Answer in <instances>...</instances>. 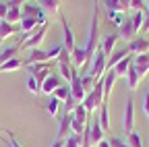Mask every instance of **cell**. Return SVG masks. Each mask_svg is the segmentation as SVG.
I'll return each mask as SVG.
<instances>
[{"label":"cell","instance_id":"6da1fadb","mask_svg":"<svg viewBox=\"0 0 149 147\" xmlns=\"http://www.w3.org/2000/svg\"><path fill=\"white\" fill-rule=\"evenodd\" d=\"M100 48V10L95 6V10H93V19H91V29H89V40L85 44V52L89 60H93V54H95V50Z\"/></svg>","mask_w":149,"mask_h":147},{"label":"cell","instance_id":"7a4b0ae2","mask_svg":"<svg viewBox=\"0 0 149 147\" xmlns=\"http://www.w3.org/2000/svg\"><path fill=\"white\" fill-rule=\"evenodd\" d=\"M48 31H50V23H46V25H42V27H37L27 40L19 42V50H29V52H31V50H37V48L44 44Z\"/></svg>","mask_w":149,"mask_h":147},{"label":"cell","instance_id":"3957f363","mask_svg":"<svg viewBox=\"0 0 149 147\" xmlns=\"http://www.w3.org/2000/svg\"><path fill=\"white\" fill-rule=\"evenodd\" d=\"M81 104H83V108L87 110L89 114L102 108V104H104V87H102V81L95 83V87H93L89 93L85 95V100H83Z\"/></svg>","mask_w":149,"mask_h":147},{"label":"cell","instance_id":"277c9868","mask_svg":"<svg viewBox=\"0 0 149 147\" xmlns=\"http://www.w3.org/2000/svg\"><path fill=\"white\" fill-rule=\"evenodd\" d=\"M106 58H108V56H106V54L97 48V50H95V54H93L91 66H89V70H87V72H89V75L95 79V81H100V79L104 77V72H106V62H108Z\"/></svg>","mask_w":149,"mask_h":147},{"label":"cell","instance_id":"5b68a950","mask_svg":"<svg viewBox=\"0 0 149 147\" xmlns=\"http://www.w3.org/2000/svg\"><path fill=\"white\" fill-rule=\"evenodd\" d=\"M133 131H135V100L128 98L126 106H124V112H122V133L126 137Z\"/></svg>","mask_w":149,"mask_h":147},{"label":"cell","instance_id":"8992f818","mask_svg":"<svg viewBox=\"0 0 149 147\" xmlns=\"http://www.w3.org/2000/svg\"><path fill=\"white\" fill-rule=\"evenodd\" d=\"M126 50H128L130 56H139V54H149V40H145V38H141V35H137V38H133V40L128 42Z\"/></svg>","mask_w":149,"mask_h":147},{"label":"cell","instance_id":"52a82bcc","mask_svg":"<svg viewBox=\"0 0 149 147\" xmlns=\"http://www.w3.org/2000/svg\"><path fill=\"white\" fill-rule=\"evenodd\" d=\"M70 95L74 98V102H77V104H81L83 100H85V89H83V85H81V75H79V72H77V68H74L72 70V79H70Z\"/></svg>","mask_w":149,"mask_h":147},{"label":"cell","instance_id":"ba28073f","mask_svg":"<svg viewBox=\"0 0 149 147\" xmlns=\"http://www.w3.org/2000/svg\"><path fill=\"white\" fill-rule=\"evenodd\" d=\"M116 79H118V77H116L114 70H106L104 77L100 79V81H102V87H104V104H110V93H112V89H114Z\"/></svg>","mask_w":149,"mask_h":147},{"label":"cell","instance_id":"9c48e42d","mask_svg":"<svg viewBox=\"0 0 149 147\" xmlns=\"http://www.w3.org/2000/svg\"><path fill=\"white\" fill-rule=\"evenodd\" d=\"M29 70H31V77L40 83V87H42V83L52 75V70H50V66H48V62H40V64H31L29 66Z\"/></svg>","mask_w":149,"mask_h":147},{"label":"cell","instance_id":"30bf717a","mask_svg":"<svg viewBox=\"0 0 149 147\" xmlns=\"http://www.w3.org/2000/svg\"><path fill=\"white\" fill-rule=\"evenodd\" d=\"M60 23H62V35H64V42H62V46H64L68 52H72L77 44H74V35H72L70 23L66 21V17H64V15H60Z\"/></svg>","mask_w":149,"mask_h":147},{"label":"cell","instance_id":"8fae6325","mask_svg":"<svg viewBox=\"0 0 149 147\" xmlns=\"http://www.w3.org/2000/svg\"><path fill=\"white\" fill-rule=\"evenodd\" d=\"M118 40H120V38H118V33H116V31L106 33L104 38L100 40V50L106 54V56H112V52H114V46H116Z\"/></svg>","mask_w":149,"mask_h":147},{"label":"cell","instance_id":"7c38bea8","mask_svg":"<svg viewBox=\"0 0 149 147\" xmlns=\"http://www.w3.org/2000/svg\"><path fill=\"white\" fill-rule=\"evenodd\" d=\"M37 27H42V25L37 23V19H31V17H23L21 23H19V31H21L23 40H27V38H29V35H31ZM23 40H21V42H23Z\"/></svg>","mask_w":149,"mask_h":147},{"label":"cell","instance_id":"4fadbf2b","mask_svg":"<svg viewBox=\"0 0 149 147\" xmlns=\"http://www.w3.org/2000/svg\"><path fill=\"white\" fill-rule=\"evenodd\" d=\"M70 56H72V68H83L85 64L91 62L89 56H87V52H85V48H81V46H74V50L70 52Z\"/></svg>","mask_w":149,"mask_h":147},{"label":"cell","instance_id":"5bb4252c","mask_svg":"<svg viewBox=\"0 0 149 147\" xmlns=\"http://www.w3.org/2000/svg\"><path fill=\"white\" fill-rule=\"evenodd\" d=\"M133 66L137 68L139 72V77L141 81L147 77V72H149V54H139V56H133Z\"/></svg>","mask_w":149,"mask_h":147},{"label":"cell","instance_id":"9a60e30c","mask_svg":"<svg viewBox=\"0 0 149 147\" xmlns=\"http://www.w3.org/2000/svg\"><path fill=\"white\" fill-rule=\"evenodd\" d=\"M60 87V77L58 75H54V72H52V75L42 83V87H40V91H42V93L44 95H54V91L56 89H58Z\"/></svg>","mask_w":149,"mask_h":147},{"label":"cell","instance_id":"2e32d148","mask_svg":"<svg viewBox=\"0 0 149 147\" xmlns=\"http://www.w3.org/2000/svg\"><path fill=\"white\" fill-rule=\"evenodd\" d=\"M70 120H72V114L70 112H64L62 116H60V124H58V137L56 139H60V141H64L72 131H70Z\"/></svg>","mask_w":149,"mask_h":147},{"label":"cell","instance_id":"e0dca14e","mask_svg":"<svg viewBox=\"0 0 149 147\" xmlns=\"http://www.w3.org/2000/svg\"><path fill=\"white\" fill-rule=\"evenodd\" d=\"M48 52H44L42 48H37V50H31V54L23 60V66H31V64H40V62H48Z\"/></svg>","mask_w":149,"mask_h":147},{"label":"cell","instance_id":"ac0fdd59","mask_svg":"<svg viewBox=\"0 0 149 147\" xmlns=\"http://www.w3.org/2000/svg\"><path fill=\"white\" fill-rule=\"evenodd\" d=\"M60 4H62V0H40V6L48 17H58L60 15Z\"/></svg>","mask_w":149,"mask_h":147},{"label":"cell","instance_id":"d6986e66","mask_svg":"<svg viewBox=\"0 0 149 147\" xmlns=\"http://www.w3.org/2000/svg\"><path fill=\"white\" fill-rule=\"evenodd\" d=\"M116 33H118L120 40H126V42H130L133 38H137V31H135L133 23H130V19H124V23L116 29Z\"/></svg>","mask_w":149,"mask_h":147},{"label":"cell","instance_id":"ffe728a7","mask_svg":"<svg viewBox=\"0 0 149 147\" xmlns=\"http://www.w3.org/2000/svg\"><path fill=\"white\" fill-rule=\"evenodd\" d=\"M126 83H128V89H130V91H135V89L139 87V83H141V77H139L137 68L133 66V62H130V66H128V72H126Z\"/></svg>","mask_w":149,"mask_h":147},{"label":"cell","instance_id":"44dd1931","mask_svg":"<svg viewBox=\"0 0 149 147\" xmlns=\"http://www.w3.org/2000/svg\"><path fill=\"white\" fill-rule=\"evenodd\" d=\"M17 31H19V25H10L4 19H0V44H2L8 35H15Z\"/></svg>","mask_w":149,"mask_h":147},{"label":"cell","instance_id":"7402d4cb","mask_svg":"<svg viewBox=\"0 0 149 147\" xmlns=\"http://www.w3.org/2000/svg\"><path fill=\"white\" fill-rule=\"evenodd\" d=\"M130 62H133V56H130V54H128V56L126 58H122L114 68H112V70H114L116 72V77L120 79V77H126V72H128V66H130Z\"/></svg>","mask_w":149,"mask_h":147},{"label":"cell","instance_id":"603a6c76","mask_svg":"<svg viewBox=\"0 0 149 147\" xmlns=\"http://www.w3.org/2000/svg\"><path fill=\"white\" fill-rule=\"evenodd\" d=\"M128 56V50H118V52H112V56L108 58V62H106V70H112L122 58H126Z\"/></svg>","mask_w":149,"mask_h":147},{"label":"cell","instance_id":"cb8c5ba5","mask_svg":"<svg viewBox=\"0 0 149 147\" xmlns=\"http://www.w3.org/2000/svg\"><path fill=\"white\" fill-rule=\"evenodd\" d=\"M19 68H23V60L21 58H10V60L0 64V72H13V70H19Z\"/></svg>","mask_w":149,"mask_h":147},{"label":"cell","instance_id":"d4e9b609","mask_svg":"<svg viewBox=\"0 0 149 147\" xmlns=\"http://www.w3.org/2000/svg\"><path fill=\"white\" fill-rule=\"evenodd\" d=\"M70 114H72V118H74V120H79V122H83V124H87V122H89V112L83 108V104H77Z\"/></svg>","mask_w":149,"mask_h":147},{"label":"cell","instance_id":"484cf974","mask_svg":"<svg viewBox=\"0 0 149 147\" xmlns=\"http://www.w3.org/2000/svg\"><path fill=\"white\" fill-rule=\"evenodd\" d=\"M62 106H64V104H62L60 100H56V98L52 95V98H50V102H48V114H50V116H54V118H58V114L62 112Z\"/></svg>","mask_w":149,"mask_h":147},{"label":"cell","instance_id":"4316f807","mask_svg":"<svg viewBox=\"0 0 149 147\" xmlns=\"http://www.w3.org/2000/svg\"><path fill=\"white\" fill-rule=\"evenodd\" d=\"M19 52H21V50H19V44H17V46H10V48H2V50H0V60L6 62V60H10V58H17Z\"/></svg>","mask_w":149,"mask_h":147},{"label":"cell","instance_id":"83f0119b","mask_svg":"<svg viewBox=\"0 0 149 147\" xmlns=\"http://www.w3.org/2000/svg\"><path fill=\"white\" fill-rule=\"evenodd\" d=\"M100 124H102V128L104 131H110V112H108V104H102V108H100Z\"/></svg>","mask_w":149,"mask_h":147},{"label":"cell","instance_id":"f1b7e54d","mask_svg":"<svg viewBox=\"0 0 149 147\" xmlns=\"http://www.w3.org/2000/svg\"><path fill=\"white\" fill-rule=\"evenodd\" d=\"M72 64L70 62H58V72H60V77L62 79H66L68 83H70V79H72Z\"/></svg>","mask_w":149,"mask_h":147},{"label":"cell","instance_id":"f546056e","mask_svg":"<svg viewBox=\"0 0 149 147\" xmlns=\"http://www.w3.org/2000/svg\"><path fill=\"white\" fill-rule=\"evenodd\" d=\"M21 19H23V15H21V8H8V13H6V23H10V25H17V23H21Z\"/></svg>","mask_w":149,"mask_h":147},{"label":"cell","instance_id":"4dcf8cb0","mask_svg":"<svg viewBox=\"0 0 149 147\" xmlns=\"http://www.w3.org/2000/svg\"><path fill=\"white\" fill-rule=\"evenodd\" d=\"M64 147H83V135L70 133V135L64 139Z\"/></svg>","mask_w":149,"mask_h":147},{"label":"cell","instance_id":"1f68e13d","mask_svg":"<svg viewBox=\"0 0 149 147\" xmlns=\"http://www.w3.org/2000/svg\"><path fill=\"white\" fill-rule=\"evenodd\" d=\"M143 21H145V10H137V13L133 15V19H130V23H133V27H135V31H137V35L141 33V27H143Z\"/></svg>","mask_w":149,"mask_h":147},{"label":"cell","instance_id":"d6a6232c","mask_svg":"<svg viewBox=\"0 0 149 147\" xmlns=\"http://www.w3.org/2000/svg\"><path fill=\"white\" fill-rule=\"evenodd\" d=\"M102 4H104V10L106 13H122L120 0H102Z\"/></svg>","mask_w":149,"mask_h":147},{"label":"cell","instance_id":"836d02e7","mask_svg":"<svg viewBox=\"0 0 149 147\" xmlns=\"http://www.w3.org/2000/svg\"><path fill=\"white\" fill-rule=\"evenodd\" d=\"M54 98H56V100H60V102L64 104V102L70 98V87H68V85H60L58 89L54 91Z\"/></svg>","mask_w":149,"mask_h":147},{"label":"cell","instance_id":"e575fe53","mask_svg":"<svg viewBox=\"0 0 149 147\" xmlns=\"http://www.w3.org/2000/svg\"><path fill=\"white\" fill-rule=\"evenodd\" d=\"M106 17H108V21H112V25H114L116 29L124 23V19H126V17H124V13H106Z\"/></svg>","mask_w":149,"mask_h":147},{"label":"cell","instance_id":"d590c367","mask_svg":"<svg viewBox=\"0 0 149 147\" xmlns=\"http://www.w3.org/2000/svg\"><path fill=\"white\" fill-rule=\"evenodd\" d=\"M95 83H97V81L93 79V77L89 75V72L81 77V85H83V89H85V93H89V91H91L93 87H95Z\"/></svg>","mask_w":149,"mask_h":147},{"label":"cell","instance_id":"8d00e7d4","mask_svg":"<svg viewBox=\"0 0 149 147\" xmlns=\"http://www.w3.org/2000/svg\"><path fill=\"white\" fill-rule=\"evenodd\" d=\"M126 143H128V147H143V141H141V137L135 131L130 135H126Z\"/></svg>","mask_w":149,"mask_h":147},{"label":"cell","instance_id":"74e56055","mask_svg":"<svg viewBox=\"0 0 149 147\" xmlns=\"http://www.w3.org/2000/svg\"><path fill=\"white\" fill-rule=\"evenodd\" d=\"M27 89L31 91L33 95H40V93H42V91H40V83H37V81H35V79H33L31 75L27 77Z\"/></svg>","mask_w":149,"mask_h":147},{"label":"cell","instance_id":"f35d334b","mask_svg":"<svg viewBox=\"0 0 149 147\" xmlns=\"http://www.w3.org/2000/svg\"><path fill=\"white\" fill-rule=\"evenodd\" d=\"M143 112H145V116L149 118V89H147V93H145V100H143Z\"/></svg>","mask_w":149,"mask_h":147},{"label":"cell","instance_id":"ab89813d","mask_svg":"<svg viewBox=\"0 0 149 147\" xmlns=\"http://www.w3.org/2000/svg\"><path fill=\"white\" fill-rule=\"evenodd\" d=\"M141 31H143V33H147V31H149V10H147V8H145V21H143Z\"/></svg>","mask_w":149,"mask_h":147},{"label":"cell","instance_id":"60d3db41","mask_svg":"<svg viewBox=\"0 0 149 147\" xmlns=\"http://www.w3.org/2000/svg\"><path fill=\"white\" fill-rule=\"evenodd\" d=\"M6 13H8V4L0 2V19H6Z\"/></svg>","mask_w":149,"mask_h":147},{"label":"cell","instance_id":"b9f144b4","mask_svg":"<svg viewBox=\"0 0 149 147\" xmlns=\"http://www.w3.org/2000/svg\"><path fill=\"white\" fill-rule=\"evenodd\" d=\"M120 8H122V13L130 10V0H120Z\"/></svg>","mask_w":149,"mask_h":147},{"label":"cell","instance_id":"7bdbcfd3","mask_svg":"<svg viewBox=\"0 0 149 147\" xmlns=\"http://www.w3.org/2000/svg\"><path fill=\"white\" fill-rule=\"evenodd\" d=\"M8 137H10V139H8V147H21V145H19V143L13 139V135H10V133H8Z\"/></svg>","mask_w":149,"mask_h":147},{"label":"cell","instance_id":"ee69618b","mask_svg":"<svg viewBox=\"0 0 149 147\" xmlns=\"http://www.w3.org/2000/svg\"><path fill=\"white\" fill-rule=\"evenodd\" d=\"M50 147H64V141H60V139H56V141H54V143H52Z\"/></svg>","mask_w":149,"mask_h":147},{"label":"cell","instance_id":"f6af8a7d","mask_svg":"<svg viewBox=\"0 0 149 147\" xmlns=\"http://www.w3.org/2000/svg\"><path fill=\"white\" fill-rule=\"evenodd\" d=\"M97 147H110V141H108V139H104V141H100V143H97Z\"/></svg>","mask_w":149,"mask_h":147},{"label":"cell","instance_id":"bcb514c9","mask_svg":"<svg viewBox=\"0 0 149 147\" xmlns=\"http://www.w3.org/2000/svg\"><path fill=\"white\" fill-rule=\"evenodd\" d=\"M145 6H147V10H149V0H145Z\"/></svg>","mask_w":149,"mask_h":147},{"label":"cell","instance_id":"7dc6e473","mask_svg":"<svg viewBox=\"0 0 149 147\" xmlns=\"http://www.w3.org/2000/svg\"><path fill=\"white\" fill-rule=\"evenodd\" d=\"M0 64H2V60H0Z\"/></svg>","mask_w":149,"mask_h":147}]
</instances>
